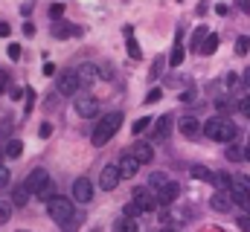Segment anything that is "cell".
Wrapping results in <instances>:
<instances>
[{"label":"cell","instance_id":"1","mask_svg":"<svg viewBox=\"0 0 250 232\" xmlns=\"http://www.w3.org/2000/svg\"><path fill=\"white\" fill-rule=\"evenodd\" d=\"M120 125H123V114H120V111L105 114L99 122H96V128H93V134H90V142H93L96 148L108 145V142H111V136L120 131Z\"/></svg>","mask_w":250,"mask_h":232},{"label":"cell","instance_id":"2","mask_svg":"<svg viewBox=\"0 0 250 232\" xmlns=\"http://www.w3.org/2000/svg\"><path fill=\"white\" fill-rule=\"evenodd\" d=\"M47 212H50V218H53L59 227H67L73 218H79V212L73 209V200L64 197V194H56V197L47 200Z\"/></svg>","mask_w":250,"mask_h":232},{"label":"cell","instance_id":"3","mask_svg":"<svg viewBox=\"0 0 250 232\" xmlns=\"http://www.w3.org/2000/svg\"><path fill=\"white\" fill-rule=\"evenodd\" d=\"M23 186H26V192H29V194H38L41 200L56 197V194H53V189H56V186H53V180H50V172H47V169H35V172H29V177H26V183H23Z\"/></svg>","mask_w":250,"mask_h":232},{"label":"cell","instance_id":"4","mask_svg":"<svg viewBox=\"0 0 250 232\" xmlns=\"http://www.w3.org/2000/svg\"><path fill=\"white\" fill-rule=\"evenodd\" d=\"M204 134L209 139H215V142H233L239 136V125L230 122V119H209L204 125Z\"/></svg>","mask_w":250,"mask_h":232},{"label":"cell","instance_id":"5","mask_svg":"<svg viewBox=\"0 0 250 232\" xmlns=\"http://www.w3.org/2000/svg\"><path fill=\"white\" fill-rule=\"evenodd\" d=\"M230 197H233V203H239L242 209L250 206V177L248 174H236V177H233V192H230Z\"/></svg>","mask_w":250,"mask_h":232},{"label":"cell","instance_id":"6","mask_svg":"<svg viewBox=\"0 0 250 232\" xmlns=\"http://www.w3.org/2000/svg\"><path fill=\"white\" fill-rule=\"evenodd\" d=\"M82 87V78H79V70H64L59 76V93L64 96H76Z\"/></svg>","mask_w":250,"mask_h":232},{"label":"cell","instance_id":"7","mask_svg":"<svg viewBox=\"0 0 250 232\" xmlns=\"http://www.w3.org/2000/svg\"><path fill=\"white\" fill-rule=\"evenodd\" d=\"M73 200L76 203H90L93 200V183L87 177H76L73 180Z\"/></svg>","mask_w":250,"mask_h":232},{"label":"cell","instance_id":"8","mask_svg":"<svg viewBox=\"0 0 250 232\" xmlns=\"http://www.w3.org/2000/svg\"><path fill=\"white\" fill-rule=\"evenodd\" d=\"M134 203H137L143 212H154V209H157V194H154L148 186H140V189H134Z\"/></svg>","mask_w":250,"mask_h":232},{"label":"cell","instance_id":"9","mask_svg":"<svg viewBox=\"0 0 250 232\" xmlns=\"http://www.w3.org/2000/svg\"><path fill=\"white\" fill-rule=\"evenodd\" d=\"M120 180H123V174H120V166H105L102 174H99V189H105V192H114L117 186H120Z\"/></svg>","mask_w":250,"mask_h":232},{"label":"cell","instance_id":"10","mask_svg":"<svg viewBox=\"0 0 250 232\" xmlns=\"http://www.w3.org/2000/svg\"><path fill=\"white\" fill-rule=\"evenodd\" d=\"M172 125H175V116H160L157 122H154V131H151V136H154V142H163V139H169V134H172Z\"/></svg>","mask_w":250,"mask_h":232},{"label":"cell","instance_id":"11","mask_svg":"<svg viewBox=\"0 0 250 232\" xmlns=\"http://www.w3.org/2000/svg\"><path fill=\"white\" fill-rule=\"evenodd\" d=\"M96 111H99V102H96L93 96H76V114H79V116L90 119Z\"/></svg>","mask_w":250,"mask_h":232},{"label":"cell","instance_id":"12","mask_svg":"<svg viewBox=\"0 0 250 232\" xmlns=\"http://www.w3.org/2000/svg\"><path fill=\"white\" fill-rule=\"evenodd\" d=\"M117 166H120V174H123V180H128V177H134V174L140 172V160H137L131 151L120 157V163H117Z\"/></svg>","mask_w":250,"mask_h":232},{"label":"cell","instance_id":"13","mask_svg":"<svg viewBox=\"0 0 250 232\" xmlns=\"http://www.w3.org/2000/svg\"><path fill=\"white\" fill-rule=\"evenodd\" d=\"M178 194H181V186L172 180V183H166L160 192H157V203H163V206H169L172 200H178Z\"/></svg>","mask_w":250,"mask_h":232},{"label":"cell","instance_id":"14","mask_svg":"<svg viewBox=\"0 0 250 232\" xmlns=\"http://www.w3.org/2000/svg\"><path fill=\"white\" fill-rule=\"evenodd\" d=\"M131 154L140 160V166H146V163H151V160H154V148H151L148 142H134Z\"/></svg>","mask_w":250,"mask_h":232},{"label":"cell","instance_id":"15","mask_svg":"<svg viewBox=\"0 0 250 232\" xmlns=\"http://www.w3.org/2000/svg\"><path fill=\"white\" fill-rule=\"evenodd\" d=\"M209 206H212L215 212H230V209H233V197L224 194V192H215V194L209 197Z\"/></svg>","mask_w":250,"mask_h":232},{"label":"cell","instance_id":"16","mask_svg":"<svg viewBox=\"0 0 250 232\" xmlns=\"http://www.w3.org/2000/svg\"><path fill=\"white\" fill-rule=\"evenodd\" d=\"M198 131H201V122L195 116H184L181 119V134L184 136H198Z\"/></svg>","mask_w":250,"mask_h":232},{"label":"cell","instance_id":"17","mask_svg":"<svg viewBox=\"0 0 250 232\" xmlns=\"http://www.w3.org/2000/svg\"><path fill=\"white\" fill-rule=\"evenodd\" d=\"M79 32H82V29L73 26V23H56V26H53V35H56V38H70V35H79Z\"/></svg>","mask_w":250,"mask_h":232},{"label":"cell","instance_id":"18","mask_svg":"<svg viewBox=\"0 0 250 232\" xmlns=\"http://www.w3.org/2000/svg\"><path fill=\"white\" fill-rule=\"evenodd\" d=\"M215 186H218V192L230 194V192H233V177H230L227 172H218L215 174Z\"/></svg>","mask_w":250,"mask_h":232},{"label":"cell","instance_id":"19","mask_svg":"<svg viewBox=\"0 0 250 232\" xmlns=\"http://www.w3.org/2000/svg\"><path fill=\"white\" fill-rule=\"evenodd\" d=\"M184 44H181V32H178V44H175V50H172V56H169V67H181L184 64Z\"/></svg>","mask_w":250,"mask_h":232},{"label":"cell","instance_id":"20","mask_svg":"<svg viewBox=\"0 0 250 232\" xmlns=\"http://www.w3.org/2000/svg\"><path fill=\"white\" fill-rule=\"evenodd\" d=\"M96 73H99V70H96L93 64H82V67H79V78H82V84L96 81Z\"/></svg>","mask_w":250,"mask_h":232},{"label":"cell","instance_id":"21","mask_svg":"<svg viewBox=\"0 0 250 232\" xmlns=\"http://www.w3.org/2000/svg\"><path fill=\"white\" fill-rule=\"evenodd\" d=\"M26 203H29V192H26V186L12 189V206H26Z\"/></svg>","mask_w":250,"mask_h":232},{"label":"cell","instance_id":"22","mask_svg":"<svg viewBox=\"0 0 250 232\" xmlns=\"http://www.w3.org/2000/svg\"><path fill=\"white\" fill-rule=\"evenodd\" d=\"M166 183H172V180H169L166 174H160V172H154V174H151V177H148V189H151L154 194H157V192H160V189H163Z\"/></svg>","mask_w":250,"mask_h":232},{"label":"cell","instance_id":"23","mask_svg":"<svg viewBox=\"0 0 250 232\" xmlns=\"http://www.w3.org/2000/svg\"><path fill=\"white\" fill-rule=\"evenodd\" d=\"M189 174H192L195 180H207V183H215V174L209 172L207 166H192V169H189Z\"/></svg>","mask_w":250,"mask_h":232},{"label":"cell","instance_id":"24","mask_svg":"<svg viewBox=\"0 0 250 232\" xmlns=\"http://www.w3.org/2000/svg\"><path fill=\"white\" fill-rule=\"evenodd\" d=\"M114 232H140V227H137V221L134 218H120L117 224H114Z\"/></svg>","mask_w":250,"mask_h":232},{"label":"cell","instance_id":"25","mask_svg":"<svg viewBox=\"0 0 250 232\" xmlns=\"http://www.w3.org/2000/svg\"><path fill=\"white\" fill-rule=\"evenodd\" d=\"M209 38V32H207V26H198L195 29V35H192V50H198L201 53V47H204V41Z\"/></svg>","mask_w":250,"mask_h":232},{"label":"cell","instance_id":"26","mask_svg":"<svg viewBox=\"0 0 250 232\" xmlns=\"http://www.w3.org/2000/svg\"><path fill=\"white\" fill-rule=\"evenodd\" d=\"M23 154V142L21 139H9V145H6V157L9 160H18Z\"/></svg>","mask_w":250,"mask_h":232},{"label":"cell","instance_id":"27","mask_svg":"<svg viewBox=\"0 0 250 232\" xmlns=\"http://www.w3.org/2000/svg\"><path fill=\"white\" fill-rule=\"evenodd\" d=\"M215 50H218V35H209V38L204 41V47H201V53H204V56H212Z\"/></svg>","mask_w":250,"mask_h":232},{"label":"cell","instance_id":"28","mask_svg":"<svg viewBox=\"0 0 250 232\" xmlns=\"http://www.w3.org/2000/svg\"><path fill=\"white\" fill-rule=\"evenodd\" d=\"M125 50H128V56L134 58V61H140V58H143V50H140V44H137L134 38H128V44H125Z\"/></svg>","mask_w":250,"mask_h":232},{"label":"cell","instance_id":"29","mask_svg":"<svg viewBox=\"0 0 250 232\" xmlns=\"http://www.w3.org/2000/svg\"><path fill=\"white\" fill-rule=\"evenodd\" d=\"M245 157H248V154H245L239 145H230V148H227V160H230V163H239V160H245Z\"/></svg>","mask_w":250,"mask_h":232},{"label":"cell","instance_id":"30","mask_svg":"<svg viewBox=\"0 0 250 232\" xmlns=\"http://www.w3.org/2000/svg\"><path fill=\"white\" fill-rule=\"evenodd\" d=\"M248 50H250V38L248 35L236 38V56H248Z\"/></svg>","mask_w":250,"mask_h":232},{"label":"cell","instance_id":"31","mask_svg":"<svg viewBox=\"0 0 250 232\" xmlns=\"http://www.w3.org/2000/svg\"><path fill=\"white\" fill-rule=\"evenodd\" d=\"M163 99V90L160 87H151L148 93H146V105H154V102H160Z\"/></svg>","mask_w":250,"mask_h":232},{"label":"cell","instance_id":"32","mask_svg":"<svg viewBox=\"0 0 250 232\" xmlns=\"http://www.w3.org/2000/svg\"><path fill=\"white\" fill-rule=\"evenodd\" d=\"M123 212H125V218H134V221H137V218H140V215H143V209H140V206H137V203H134V200H131V203H128V206H125Z\"/></svg>","mask_w":250,"mask_h":232},{"label":"cell","instance_id":"33","mask_svg":"<svg viewBox=\"0 0 250 232\" xmlns=\"http://www.w3.org/2000/svg\"><path fill=\"white\" fill-rule=\"evenodd\" d=\"M148 125H151V119H148V116H143V119H137V122H134V128H131V131H134V134H143Z\"/></svg>","mask_w":250,"mask_h":232},{"label":"cell","instance_id":"34","mask_svg":"<svg viewBox=\"0 0 250 232\" xmlns=\"http://www.w3.org/2000/svg\"><path fill=\"white\" fill-rule=\"evenodd\" d=\"M9 218H12V203H3L0 200V224H6Z\"/></svg>","mask_w":250,"mask_h":232},{"label":"cell","instance_id":"35","mask_svg":"<svg viewBox=\"0 0 250 232\" xmlns=\"http://www.w3.org/2000/svg\"><path fill=\"white\" fill-rule=\"evenodd\" d=\"M239 114L250 119V96H242V102H239Z\"/></svg>","mask_w":250,"mask_h":232},{"label":"cell","instance_id":"36","mask_svg":"<svg viewBox=\"0 0 250 232\" xmlns=\"http://www.w3.org/2000/svg\"><path fill=\"white\" fill-rule=\"evenodd\" d=\"M163 67H166V58H154V64H151V76H160Z\"/></svg>","mask_w":250,"mask_h":232},{"label":"cell","instance_id":"37","mask_svg":"<svg viewBox=\"0 0 250 232\" xmlns=\"http://www.w3.org/2000/svg\"><path fill=\"white\" fill-rule=\"evenodd\" d=\"M62 15H64V3H53V6H50V18L56 20V18H62Z\"/></svg>","mask_w":250,"mask_h":232},{"label":"cell","instance_id":"38","mask_svg":"<svg viewBox=\"0 0 250 232\" xmlns=\"http://www.w3.org/2000/svg\"><path fill=\"white\" fill-rule=\"evenodd\" d=\"M9 180H12V177H9V169H6V166H0V189H6V186H9Z\"/></svg>","mask_w":250,"mask_h":232},{"label":"cell","instance_id":"39","mask_svg":"<svg viewBox=\"0 0 250 232\" xmlns=\"http://www.w3.org/2000/svg\"><path fill=\"white\" fill-rule=\"evenodd\" d=\"M239 230L250 232V215H239Z\"/></svg>","mask_w":250,"mask_h":232},{"label":"cell","instance_id":"40","mask_svg":"<svg viewBox=\"0 0 250 232\" xmlns=\"http://www.w3.org/2000/svg\"><path fill=\"white\" fill-rule=\"evenodd\" d=\"M6 50H9V58H12V61H18V58H21V47H18V44H9Z\"/></svg>","mask_w":250,"mask_h":232},{"label":"cell","instance_id":"41","mask_svg":"<svg viewBox=\"0 0 250 232\" xmlns=\"http://www.w3.org/2000/svg\"><path fill=\"white\" fill-rule=\"evenodd\" d=\"M79 224H82V215H79V218H73V221H70L67 227H62V230L64 232H76V230H79Z\"/></svg>","mask_w":250,"mask_h":232},{"label":"cell","instance_id":"42","mask_svg":"<svg viewBox=\"0 0 250 232\" xmlns=\"http://www.w3.org/2000/svg\"><path fill=\"white\" fill-rule=\"evenodd\" d=\"M50 134H53V125H50V122H44V125L38 128V136H50Z\"/></svg>","mask_w":250,"mask_h":232},{"label":"cell","instance_id":"43","mask_svg":"<svg viewBox=\"0 0 250 232\" xmlns=\"http://www.w3.org/2000/svg\"><path fill=\"white\" fill-rule=\"evenodd\" d=\"M6 84H9V76H6V70H0V93L6 90Z\"/></svg>","mask_w":250,"mask_h":232},{"label":"cell","instance_id":"44","mask_svg":"<svg viewBox=\"0 0 250 232\" xmlns=\"http://www.w3.org/2000/svg\"><path fill=\"white\" fill-rule=\"evenodd\" d=\"M9 32H12V26H9V23H6V20H3V23H0V38H6V35H9Z\"/></svg>","mask_w":250,"mask_h":232},{"label":"cell","instance_id":"45","mask_svg":"<svg viewBox=\"0 0 250 232\" xmlns=\"http://www.w3.org/2000/svg\"><path fill=\"white\" fill-rule=\"evenodd\" d=\"M44 73H47V76H53V73H56V64H50V61H47V64H44Z\"/></svg>","mask_w":250,"mask_h":232},{"label":"cell","instance_id":"46","mask_svg":"<svg viewBox=\"0 0 250 232\" xmlns=\"http://www.w3.org/2000/svg\"><path fill=\"white\" fill-rule=\"evenodd\" d=\"M242 81H245V84H248V87H250V70H248V73H245V78H242Z\"/></svg>","mask_w":250,"mask_h":232},{"label":"cell","instance_id":"47","mask_svg":"<svg viewBox=\"0 0 250 232\" xmlns=\"http://www.w3.org/2000/svg\"><path fill=\"white\" fill-rule=\"evenodd\" d=\"M239 3H242V6H245V9L250 12V0H239Z\"/></svg>","mask_w":250,"mask_h":232},{"label":"cell","instance_id":"48","mask_svg":"<svg viewBox=\"0 0 250 232\" xmlns=\"http://www.w3.org/2000/svg\"><path fill=\"white\" fill-rule=\"evenodd\" d=\"M245 154H248V160H250V145H248V151H245Z\"/></svg>","mask_w":250,"mask_h":232},{"label":"cell","instance_id":"49","mask_svg":"<svg viewBox=\"0 0 250 232\" xmlns=\"http://www.w3.org/2000/svg\"><path fill=\"white\" fill-rule=\"evenodd\" d=\"M160 232H175V230H172V227H169V230H160Z\"/></svg>","mask_w":250,"mask_h":232},{"label":"cell","instance_id":"50","mask_svg":"<svg viewBox=\"0 0 250 232\" xmlns=\"http://www.w3.org/2000/svg\"><path fill=\"white\" fill-rule=\"evenodd\" d=\"M21 232H26V230H21Z\"/></svg>","mask_w":250,"mask_h":232}]
</instances>
